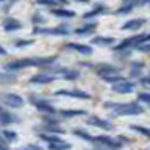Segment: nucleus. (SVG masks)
Instances as JSON below:
<instances>
[{
  "instance_id": "nucleus-1",
  "label": "nucleus",
  "mask_w": 150,
  "mask_h": 150,
  "mask_svg": "<svg viewBox=\"0 0 150 150\" xmlns=\"http://www.w3.org/2000/svg\"><path fill=\"white\" fill-rule=\"evenodd\" d=\"M58 62V55H49V56H29V58H18L12 59L3 65V70L8 71H21L26 68H44L52 64Z\"/></svg>"
},
{
  "instance_id": "nucleus-2",
  "label": "nucleus",
  "mask_w": 150,
  "mask_h": 150,
  "mask_svg": "<svg viewBox=\"0 0 150 150\" xmlns=\"http://www.w3.org/2000/svg\"><path fill=\"white\" fill-rule=\"evenodd\" d=\"M105 109L112 111L115 117H127V115H139L144 112V108L137 102H129V103H117V102H105L103 103Z\"/></svg>"
},
{
  "instance_id": "nucleus-3",
  "label": "nucleus",
  "mask_w": 150,
  "mask_h": 150,
  "mask_svg": "<svg viewBox=\"0 0 150 150\" xmlns=\"http://www.w3.org/2000/svg\"><path fill=\"white\" fill-rule=\"evenodd\" d=\"M71 26L68 23H61L56 24L53 28L50 26H33L32 28V35L35 37H47V35H52V37H68L71 35Z\"/></svg>"
},
{
  "instance_id": "nucleus-4",
  "label": "nucleus",
  "mask_w": 150,
  "mask_h": 150,
  "mask_svg": "<svg viewBox=\"0 0 150 150\" xmlns=\"http://www.w3.org/2000/svg\"><path fill=\"white\" fill-rule=\"evenodd\" d=\"M28 100L41 114H56L58 112L56 108L53 106V103H52L49 99H46V97H41V96H37V94H30Z\"/></svg>"
},
{
  "instance_id": "nucleus-5",
  "label": "nucleus",
  "mask_w": 150,
  "mask_h": 150,
  "mask_svg": "<svg viewBox=\"0 0 150 150\" xmlns=\"http://www.w3.org/2000/svg\"><path fill=\"white\" fill-rule=\"evenodd\" d=\"M26 100L17 93H0V105L11 109H21Z\"/></svg>"
},
{
  "instance_id": "nucleus-6",
  "label": "nucleus",
  "mask_w": 150,
  "mask_h": 150,
  "mask_svg": "<svg viewBox=\"0 0 150 150\" xmlns=\"http://www.w3.org/2000/svg\"><path fill=\"white\" fill-rule=\"evenodd\" d=\"M65 50H70V52H76L79 55H83V56H91L93 55V47L90 44H83V42H74V41H70V42H65L62 46Z\"/></svg>"
},
{
  "instance_id": "nucleus-7",
  "label": "nucleus",
  "mask_w": 150,
  "mask_h": 150,
  "mask_svg": "<svg viewBox=\"0 0 150 150\" xmlns=\"http://www.w3.org/2000/svg\"><path fill=\"white\" fill-rule=\"evenodd\" d=\"M21 118L17 114L8 111L3 105H0V126H11V125H18Z\"/></svg>"
},
{
  "instance_id": "nucleus-8",
  "label": "nucleus",
  "mask_w": 150,
  "mask_h": 150,
  "mask_svg": "<svg viewBox=\"0 0 150 150\" xmlns=\"http://www.w3.org/2000/svg\"><path fill=\"white\" fill-rule=\"evenodd\" d=\"M55 96L58 97H70V99H79V100H90L91 99V94L82 91V90H56Z\"/></svg>"
},
{
  "instance_id": "nucleus-9",
  "label": "nucleus",
  "mask_w": 150,
  "mask_h": 150,
  "mask_svg": "<svg viewBox=\"0 0 150 150\" xmlns=\"http://www.w3.org/2000/svg\"><path fill=\"white\" fill-rule=\"evenodd\" d=\"M93 71L99 76V77H103V76H108V74H114V73H120V68L114 64H109V62H100V64H94L93 65Z\"/></svg>"
},
{
  "instance_id": "nucleus-10",
  "label": "nucleus",
  "mask_w": 150,
  "mask_h": 150,
  "mask_svg": "<svg viewBox=\"0 0 150 150\" xmlns=\"http://www.w3.org/2000/svg\"><path fill=\"white\" fill-rule=\"evenodd\" d=\"M56 76L55 74H50V73H47V71H40V73H37V74H33V76H30L29 77V83L30 85H49V83H52V82H55L56 81Z\"/></svg>"
},
{
  "instance_id": "nucleus-11",
  "label": "nucleus",
  "mask_w": 150,
  "mask_h": 150,
  "mask_svg": "<svg viewBox=\"0 0 150 150\" xmlns=\"http://www.w3.org/2000/svg\"><path fill=\"white\" fill-rule=\"evenodd\" d=\"M93 143L99 144V146H103V147H108V149H114V150H118L123 143L118 139V138H111L108 135H99V137H94Z\"/></svg>"
},
{
  "instance_id": "nucleus-12",
  "label": "nucleus",
  "mask_w": 150,
  "mask_h": 150,
  "mask_svg": "<svg viewBox=\"0 0 150 150\" xmlns=\"http://www.w3.org/2000/svg\"><path fill=\"white\" fill-rule=\"evenodd\" d=\"M2 28H3L5 32L11 33V32L21 30V29H23V23H21L18 18H15V17L8 15V17H5V18L2 20Z\"/></svg>"
},
{
  "instance_id": "nucleus-13",
  "label": "nucleus",
  "mask_w": 150,
  "mask_h": 150,
  "mask_svg": "<svg viewBox=\"0 0 150 150\" xmlns=\"http://www.w3.org/2000/svg\"><path fill=\"white\" fill-rule=\"evenodd\" d=\"M97 29V21H90L86 20V23L77 26V28H74L71 30V33L74 35H81V37H86V35H93Z\"/></svg>"
},
{
  "instance_id": "nucleus-14",
  "label": "nucleus",
  "mask_w": 150,
  "mask_h": 150,
  "mask_svg": "<svg viewBox=\"0 0 150 150\" xmlns=\"http://www.w3.org/2000/svg\"><path fill=\"white\" fill-rule=\"evenodd\" d=\"M86 125L94 126V127H100V129H103V130H112V129H114V125H112L109 120L100 118V117H97V115L86 117Z\"/></svg>"
},
{
  "instance_id": "nucleus-15",
  "label": "nucleus",
  "mask_w": 150,
  "mask_h": 150,
  "mask_svg": "<svg viewBox=\"0 0 150 150\" xmlns=\"http://www.w3.org/2000/svg\"><path fill=\"white\" fill-rule=\"evenodd\" d=\"M50 14L56 17V18H62V20H71L76 18V11L68 9V8L62 6H56V8H50Z\"/></svg>"
},
{
  "instance_id": "nucleus-16",
  "label": "nucleus",
  "mask_w": 150,
  "mask_h": 150,
  "mask_svg": "<svg viewBox=\"0 0 150 150\" xmlns=\"http://www.w3.org/2000/svg\"><path fill=\"white\" fill-rule=\"evenodd\" d=\"M105 14H108V8L105 6L103 3H96L90 11H86V12L82 14V18L83 20H93V18H96V17L105 15Z\"/></svg>"
},
{
  "instance_id": "nucleus-17",
  "label": "nucleus",
  "mask_w": 150,
  "mask_h": 150,
  "mask_svg": "<svg viewBox=\"0 0 150 150\" xmlns=\"http://www.w3.org/2000/svg\"><path fill=\"white\" fill-rule=\"evenodd\" d=\"M111 90L114 93H117V94H130V93H134L135 90V85L134 82H129V81H121V82H117V83H114L111 86Z\"/></svg>"
},
{
  "instance_id": "nucleus-18",
  "label": "nucleus",
  "mask_w": 150,
  "mask_h": 150,
  "mask_svg": "<svg viewBox=\"0 0 150 150\" xmlns=\"http://www.w3.org/2000/svg\"><path fill=\"white\" fill-rule=\"evenodd\" d=\"M93 46H99V47H111L115 44V38L114 37H105V35H97V37L91 38Z\"/></svg>"
},
{
  "instance_id": "nucleus-19",
  "label": "nucleus",
  "mask_w": 150,
  "mask_h": 150,
  "mask_svg": "<svg viewBox=\"0 0 150 150\" xmlns=\"http://www.w3.org/2000/svg\"><path fill=\"white\" fill-rule=\"evenodd\" d=\"M61 118H74V117H85L88 115V112L85 109H61L59 112Z\"/></svg>"
},
{
  "instance_id": "nucleus-20",
  "label": "nucleus",
  "mask_w": 150,
  "mask_h": 150,
  "mask_svg": "<svg viewBox=\"0 0 150 150\" xmlns=\"http://www.w3.org/2000/svg\"><path fill=\"white\" fill-rule=\"evenodd\" d=\"M17 81H18V76L14 71H8V70L0 71V85H12Z\"/></svg>"
},
{
  "instance_id": "nucleus-21",
  "label": "nucleus",
  "mask_w": 150,
  "mask_h": 150,
  "mask_svg": "<svg viewBox=\"0 0 150 150\" xmlns=\"http://www.w3.org/2000/svg\"><path fill=\"white\" fill-rule=\"evenodd\" d=\"M146 24V18H134L127 20L125 24L121 26V30H138L141 26Z\"/></svg>"
},
{
  "instance_id": "nucleus-22",
  "label": "nucleus",
  "mask_w": 150,
  "mask_h": 150,
  "mask_svg": "<svg viewBox=\"0 0 150 150\" xmlns=\"http://www.w3.org/2000/svg\"><path fill=\"white\" fill-rule=\"evenodd\" d=\"M30 21H32L33 26H46L49 20L41 11H33L32 15H30Z\"/></svg>"
},
{
  "instance_id": "nucleus-23",
  "label": "nucleus",
  "mask_w": 150,
  "mask_h": 150,
  "mask_svg": "<svg viewBox=\"0 0 150 150\" xmlns=\"http://www.w3.org/2000/svg\"><path fill=\"white\" fill-rule=\"evenodd\" d=\"M41 132H47V134H55V135H59V134H65V130L61 127L59 125H50V123H44L42 126H40Z\"/></svg>"
},
{
  "instance_id": "nucleus-24",
  "label": "nucleus",
  "mask_w": 150,
  "mask_h": 150,
  "mask_svg": "<svg viewBox=\"0 0 150 150\" xmlns=\"http://www.w3.org/2000/svg\"><path fill=\"white\" fill-rule=\"evenodd\" d=\"M12 46L15 49H24V47H30L35 44V40L33 38H15L12 40Z\"/></svg>"
},
{
  "instance_id": "nucleus-25",
  "label": "nucleus",
  "mask_w": 150,
  "mask_h": 150,
  "mask_svg": "<svg viewBox=\"0 0 150 150\" xmlns=\"http://www.w3.org/2000/svg\"><path fill=\"white\" fill-rule=\"evenodd\" d=\"M0 137H2L6 143H14V141H17V138H18L17 132L9 130V129H2L0 130Z\"/></svg>"
},
{
  "instance_id": "nucleus-26",
  "label": "nucleus",
  "mask_w": 150,
  "mask_h": 150,
  "mask_svg": "<svg viewBox=\"0 0 150 150\" xmlns=\"http://www.w3.org/2000/svg\"><path fill=\"white\" fill-rule=\"evenodd\" d=\"M103 82H106V83H117V82H121V81H125V76L123 74H120V73H114V74H108V76H103V77H100Z\"/></svg>"
},
{
  "instance_id": "nucleus-27",
  "label": "nucleus",
  "mask_w": 150,
  "mask_h": 150,
  "mask_svg": "<svg viewBox=\"0 0 150 150\" xmlns=\"http://www.w3.org/2000/svg\"><path fill=\"white\" fill-rule=\"evenodd\" d=\"M71 144L67 141H56V143H49V150H70Z\"/></svg>"
},
{
  "instance_id": "nucleus-28",
  "label": "nucleus",
  "mask_w": 150,
  "mask_h": 150,
  "mask_svg": "<svg viewBox=\"0 0 150 150\" xmlns=\"http://www.w3.org/2000/svg\"><path fill=\"white\" fill-rule=\"evenodd\" d=\"M73 135H76V137H79V138L88 141V143H93V139H94V137H93L91 134H88V132L83 130V129H73Z\"/></svg>"
},
{
  "instance_id": "nucleus-29",
  "label": "nucleus",
  "mask_w": 150,
  "mask_h": 150,
  "mask_svg": "<svg viewBox=\"0 0 150 150\" xmlns=\"http://www.w3.org/2000/svg\"><path fill=\"white\" fill-rule=\"evenodd\" d=\"M38 137H40L42 141H46L47 144H49V143H56V141H61V138H59L58 135H55V134H47V132H41Z\"/></svg>"
},
{
  "instance_id": "nucleus-30",
  "label": "nucleus",
  "mask_w": 150,
  "mask_h": 150,
  "mask_svg": "<svg viewBox=\"0 0 150 150\" xmlns=\"http://www.w3.org/2000/svg\"><path fill=\"white\" fill-rule=\"evenodd\" d=\"M35 3L40 5V6H46V8H49V9H50V8H56V6H59L56 0H35Z\"/></svg>"
},
{
  "instance_id": "nucleus-31",
  "label": "nucleus",
  "mask_w": 150,
  "mask_h": 150,
  "mask_svg": "<svg viewBox=\"0 0 150 150\" xmlns=\"http://www.w3.org/2000/svg\"><path fill=\"white\" fill-rule=\"evenodd\" d=\"M132 9H134V8H132V6H129V5H125V3H123L120 8H118V9L115 11V12H114V14H115V15H126V14H129V12H132Z\"/></svg>"
},
{
  "instance_id": "nucleus-32",
  "label": "nucleus",
  "mask_w": 150,
  "mask_h": 150,
  "mask_svg": "<svg viewBox=\"0 0 150 150\" xmlns=\"http://www.w3.org/2000/svg\"><path fill=\"white\" fill-rule=\"evenodd\" d=\"M130 129L135 130V132H138V134H143V135H146V137H150V129H147V127L138 126V125H130Z\"/></svg>"
},
{
  "instance_id": "nucleus-33",
  "label": "nucleus",
  "mask_w": 150,
  "mask_h": 150,
  "mask_svg": "<svg viewBox=\"0 0 150 150\" xmlns=\"http://www.w3.org/2000/svg\"><path fill=\"white\" fill-rule=\"evenodd\" d=\"M12 6H14V5L9 3V2H3V3H2V8H0V11H2V14H9V11H11Z\"/></svg>"
},
{
  "instance_id": "nucleus-34",
  "label": "nucleus",
  "mask_w": 150,
  "mask_h": 150,
  "mask_svg": "<svg viewBox=\"0 0 150 150\" xmlns=\"http://www.w3.org/2000/svg\"><path fill=\"white\" fill-rule=\"evenodd\" d=\"M138 100L144 102V103H150V93H139L138 94Z\"/></svg>"
},
{
  "instance_id": "nucleus-35",
  "label": "nucleus",
  "mask_w": 150,
  "mask_h": 150,
  "mask_svg": "<svg viewBox=\"0 0 150 150\" xmlns=\"http://www.w3.org/2000/svg\"><path fill=\"white\" fill-rule=\"evenodd\" d=\"M132 68H137V70H143L144 68V62H141V61H134V62L130 64Z\"/></svg>"
},
{
  "instance_id": "nucleus-36",
  "label": "nucleus",
  "mask_w": 150,
  "mask_h": 150,
  "mask_svg": "<svg viewBox=\"0 0 150 150\" xmlns=\"http://www.w3.org/2000/svg\"><path fill=\"white\" fill-rule=\"evenodd\" d=\"M24 150H44L41 146H38V144H28V146H24L23 147Z\"/></svg>"
},
{
  "instance_id": "nucleus-37",
  "label": "nucleus",
  "mask_w": 150,
  "mask_h": 150,
  "mask_svg": "<svg viewBox=\"0 0 150 150\" xmlns=\"http://www.w3.org/2000/svg\"><path fill=\"white\" fill-rule=\"evenodd\" d=\"M79 65H81V67H86V68H93L94 62H91V61H81Z\"/></svg>"
},
{
  "instance_id": "nucleus-38",
  "label": "nucleus",
  "mask_w": 150,
  "mask_h": 150,
  "mask_svg": "<svg viewBox=\"0 0 150 150\" xmlns=\"http://www.w3.org/2000/svg\"><path fill=\"white\" fill-rule=\"evenodd\" d=\"M130 76H132V77H141V70L132 68V70H130Z\"/></svg>"
},
{
  "instance_id": "nucleus-39",
  "label": "nucleus",
  "mask_w": 150,
  "mask_h": 150,
  "mask_svg": "<svg viewBox=\"0 0 150 150\" xmlns=\"http://www.w3.org/2000/svg\"><path fill=\"white\" fill-rule=\"evenodd\" d=\"M0 150H9V147H8V143H6L3 138H0Z\"/></svg>"
},
{
  "instance_id": "nucleus-40",
  "label": "nucleus",
  "mask_w": 150,
  "mask_h": 150,
  "mask_svg": "<svg viewBox=\"0 0 150 150\" xmlns=\"http://www.w3.org/2000/svg\"><path fill=\"white\" fill-rule=\"evenodd\" d=\"M139 82L143 85H150V76L149 77H139Z\"/></svg>"
},
{
  "instance_id": "nucleus-41",
  "label": "nucleus",
  "mask_w": 150,
  "mask_h": 150,
  "mask_svg": "<svg viewBox=\"0 0 150 150\" xmlns=\"http://www.w3.org/2000/svg\"><path fill=\"white\" fill-rule=\"evenodd\" d=\"M0 56H8V50L2 46V44H0Z\"/></svg>"
},
{
  "instance_id": "nucleus-42",
  "label": "nucleus",
  "mask_w": 150,
  "mask_h": 150,
  "mask_svg": "<svg viewBox=\"0 0 150 150\" xmlns=\"http://www.w3.org/2000/svg\"><path fill=\"white\" fill-rule=\"evenodd\" d=\"M56 2H58V5H59V6H62V5H64V6H67V5L70 3L68 0H56Z\"/></svg>"
},
{
  "instance_id": "nucleus-43",
  "label": "nucleus",
  "mask_w": 150,
  "mask_h": 150,
  "mask_svg": "<svg viewBox=\"0 0 150 150\" xmlns=\"http://www.w3.org/2000/svg\"><path fill=\"white\" fill-rule=\"evenodd\" d=\"M77 3H90V0H74Z\"/></svg>"
},
{
  "instance_id": "nucleus-44",
  "label": "nucleus",
  "mask_w": 150,
  "mask_h": 150,
  "mask_svg": "<svg viewBox=\"0 0 150 150\" xmlns=\"http://www.w3.org/2000/svg\"><path fill=\"white\" fill-rule=\"evenodd\" d=\"M97 150H114V149H108V147H103V146H100V149H97Z\"/></svg>"
},
{
  "instance_id": "nucleus-45",
  "label": "nucleus",
  "mask_w": 150,
  "mask_h": 150,
  "mask_svg": "<svg viewBox=\"0 0 150 150\" xmlns=\"http://www.w3.org/2000/svg\"><path fill=\"white\" fill-rule=\"evenodd\" d=\"M8 2H9V3H12V5H14V3H17V2H21V0H8Z\"/></svg>"
},
{
  "instance_id": "nucleus-46",
  "label": "nucleus",
  "mask_w": 150,
  "mask_h": 150,
  "mask_svg": "<svg viewBox=\"0 0 150 150\" xmlns=\"http://www.w3.org/2000/svg\"><path fill=\"white\" fill-rule=\"evenodd\" d=\"M3 2H5V0H0V3H3Z\"/></svg>"
},
{
  "instance_id": "nucleus-47",
  "label": "nucleus",
  "mask_w": 150,
  "mask_h": 150,
  "mask_svg": "<svg viewBox=\"0 0 150 150\" xmlns=\"http://www.w3.org/2000/svg\"><path fill=\"white\" fill-rule=\"evenodd\" d=\"M147 2H149V5H150V0H147Z\"/></svg>"
},
{
  "instance_id": "nucleus-48",
  "label": "nucleus",
  "mask_w": 150,
  "mask_h": 150,
  "mask_svg": "<svg viewBox=\"0 0 150 150\" xmlns=\"http://www.w3.org/2000/svg\"><path fill=\"white\" fill-rule=\"evenodd\" d=\"M18 150H24V149H18Z\"/></svg>"
}]
</instances>
